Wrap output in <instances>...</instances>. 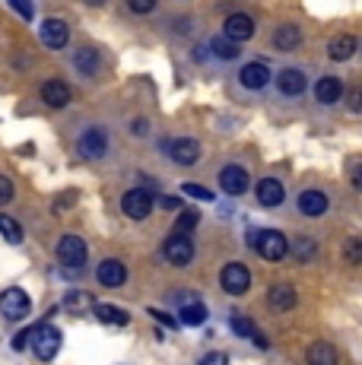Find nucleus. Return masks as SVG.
<instances>
[{"label": "nucleus", "mask_w": 362, "mask_h": 365, "mask_svg": "<svg viewBox=\"0 0 362 365\" xmlns=\"http://www.w3.org/2000/svg\"><path fill=\"white\" fill-rule=\"evenodd\" d=\"M61 343H64V336H61V331L54 324H41L32 331V353L38 356L41 362H51L54 356L61 353Z\"/></svg>", "instance_id": "f257e3e1"}, {"label": "nucleus", "mask_w": 362, "mask_h": 365, "mask_svg": "<svg viewBox=\"0 0 362 365\" xmlns=\"http://www.w3.org/2000/svg\"><path fill=\"white\" fill-rule=\"evenodd\" d=\"M254 251L264 257V261L276 264V261H283V257L289 255V242H286V235L276 232V229H264V232H257Z\"/></svg>", "instance_id": "f03ea898"}, {"label": "nucleus", "mask_w": 362, "mask_h": 365, "mask_svg": "<svg viewBox=\"0 0 362 365\" xmlns=\"http://www.w3.org/2000/svg\"><path fill=\"white\" fill-rule=\"evenodd\" d=\"M0 312H4V318H10V321H23L26 314L32 312V302L19 286H10V289L0 292Z\"/></svg>", "instance_id": "7ed1b4c3"}, {"label": "nucleus", "mask_w": 362, "mask_h": 365, "mask_svg": "<svg viewBox=\"0 0 362 365\" xmlns=\"http://www.w3.org/2000/svg\"><path fill=\"white\" fill-rule=\"evenodd\" d=\"M86 257H89V251L80 235H64L58 242V261L64 267H71V270H80V267L86 264Z\"/></svg>", "instance_id": "20e7f679"}, {"label": "nucleus", "mask_w": 362, "mask_h": 365, "mask_svg": "<svg viewBox=\"0 0 362 365\" xmlns=\"http://www.w3.org/2000/svg\"><path fill=\"white\" fill-rule=\"evenodd\" d=\"M219 286L229 292V296H242L252 286V270L245 264H226L219 273Z\"/></svg>", "instance_id": "39448f33"}, {"label": "nucleus", "mask_w": 362, "mask_h": 365, "mask_svg": "<svg viewBox=\"0 0 362 365\" xmlns=\"http://www.w3.org/2000/svg\"><path fill=\"white\" fill-rule=\"evenodd\" d=\"M165 261L175 264V267L191 264L194 261V242L185 232H172L165 238Z\"/></svg>", "instance_id": "423d86ee"}, {"label": "nucleus", "mask_w": 362, "mask_h": 365, "mask_svg": "<svg viewBox=\"0 0 362 365\" xmlns=\"http://www.w3.org/2000/svg\"><path fill=\"white\" fill-rule=\"evenodd\" d=\"M152 194L146 191V187H134V191H128L121 197V210L130 216V220H146V216L152 213Z\"/></svg>", "instance_id": "0eeeda50"}, {"label": "nucleus", "mask_w": 362, "mask_h": 365, "mask_svg": "<svg viewBox=\"0 0 362 365\" xmlns=\"http://www.w3.org/2000/svg\"><path fill=\"white\" fill-rule=\"evenodd\" d=\"M76 146H80V153L86 159H102L108 153V133L102 130V128H89V130L80 133Z\"/></svg>", "instance_id": "6e6552de"}, {"label": "nucleus", "mask_w": 362, "mask_h": 365, "mask_svg": "<svg viewBox=\"0 0 362 365\" xmlns=\"http://www.w3.org/2000/svg\"><path fill=\"white\" fill-rule=\"evenodd\" d=\"M38 38L45 41V48L61 51V48H67V41H71V29H67L64 19H45L38 29Z\"/></svg>", "instance_id": "1a4fd4ad"}, {"label": "nucleus", "mask_w": 362, "mask_h": 365, "mask_svg": "<svg viewBox=\"0 0 362 365\" xmlns=\"http://www.w3.org/2000/svg\"><path fill=\"white\" fill-rule=\"evenodd\" d=\"M165 153H169L178 165H194L200 159V143L191 137H178V140H172V143H165Z\"/></svg>", "instance_id": "9d476101"}, {"label": "nucleus", "mask_w": 362, "mask_h": 365, "mask_svg": "<svg viewBox=\"0 0 362 365\" xmlns=\"http://www.w3.org/2000/svg\"><path fill=\"white\" fill-rule=\"evenodd\" d=\"M248 181H252V178H248V172L242 165H226L219 172V187L226 194H245L248 191Z\"/></svg>", "instance_id": "9b49d317"}, {"label": "nucleus", "mask_w": 362, "mask_h": 365, "mask_svg": "<svg viewBox=\"0 0 362 365\" xmlns=\"http://www.w3.org/2000/svg\"><path fill=\"white\" fill-rule=\"evenodd\" d=\"M276 89H280V96H289V99H296V96L305 93V73L299 67L280 70V76H276Z\"/></svg>", "instance_id": "f8f14e48"}, {"label": "nucleus", "mask_w": 362, "mask_h": 365, "mask_svg": "<svg viewBox=\"0 0 362 365\" xmlns=\"http://www.w3.org/2000/svg\"><path fill=\"white\" fill-rule=\"evenodd\" d=\"M239 83L245 89H264L270 83V67L261 64V61H252V64H245L239 70Z\"/></svg>", "instance_id": "ddd939ff"}, {"label": "nucleus", "mask_w": 362, "mask_h": 365, "mask_svg": "<svg viewBox=\"0 0 362 365\" xmlns=\"http://www.w3.org/2000/svg\"><path fill=\"white\" fill-rule=\"evenodd\" d=\"M95 277H99L102 286H108V289H118V286L128 283V267L121 261H102L99 270H95Z\"/></svg>", "instance_id": "4468645a"}, {"label": "nucleus", "mask_w": 362, "mask_h": 365, "mask_svg": "<svg viewBox=\"0 0 362 365\" xmlns=\"http://www.w3.org/2000/svg\"><path fill=\"white\" fill-rule=\"evenodd\" d=\"M254 194H257V203H261V207H280L283 197H286V191H283V185L276 178H261L254 187Z\"/></svg>", "instance_id": "2eb2a0df"}, {"label": "nucleus", "mask_w": 362, "mask_h": 365, "mask_svg": "<svg viewBox=\"0 0 362 365\" xmlns=\"http://www.w3.org/2000/svg\"><path fill=\"white\" fill-rule=\"evenodd\" d=\"M267 302H270V308L274 312H289V308H296V289H292L289 283H276V286H270L267 289Z\"/></svg>", "instance_id": "dca6fc26"}, {"label": "nucleus", "mask_w": 362, "mask_h": 365, "mask_svg": "<svg viewBox=\"0 0 362 365\" xmlns=\"http://www.w3.org/2000/svg\"><path fill=\"white\" fill-rule=\"evenodd\" d=\"M41 99H45V105H51V108H64L71 102V86L64 80H48V83H41Z\"/></svg>", "instance_id": "f3484780"}, {"label": "nucleus", "mask_w": 362, "mask_h": 365, "mask_svg": "<svg viewBox=\"0 0 362 365\" xmlns=\"http://www.w3.org/2000/svg\"><path fill=\"white\" fill-rule=\"evenodd\" d=\"M226 35L232 41H248L254 35V19L248 16V13H232V16L226 19Z\"/></svg>", "instance_id": "a211bd4d"}, {"label": "nucleus", "mask_w": 362, "mask_h": 365, "mask_svg": "<svg viewBox=\"0 0 362 365\" xmlns=\"http://www.w3.org/2000/svg\"><path fill=\"white\" fill-rule=\"evenodd\" d=\"M315 99L321 105H333L343 99V83L337 80V76H321V80L315 83Z\"/></svg>", "instance_id": "6ab92c4d"}, {"label": "nucleus", "mask_w": 362, "mask_h": 365, "mask_svg": "<svg viewBox=\"0 0 362 365\" xmlns=\"http://www.w3.org/2000/svg\"><path fill=\"white\" fill-rule=\"evenodd\" d=\"M327 194L324 191H315V187H309V191L299 194V210H302L305 216H321L327 213Z\"/></svg>", "instance_id": "aec40b11"}, {"label": "nucleus", "mask_w": 362, "mask_h": 365, "mask_svg": "<svg viewBox=\"0 0 362 365\" xmlns=\"http://www.w3.org/2000/svg\"><path fill=\"white\" fill-rule=\"evenodd\" d=\"M299 45H302V32H299V26H292V23L276 26V32H274L276 51H292V48H299Z\"/></svg>", "instance_id": "412c9836"}, {"label": "nucleus", "mask_w": 362, "mask_h": 365, "mask_svg": "<svg viewBox=\"0 0 362 365\" xmlns=\"http://www.w3.org/2000/svg\"><path fill=\"white\" fill-rule=\"evenodd\" d=\"M356 51H359V41L353 38V35H337V38L327 45V54H331V61H350Z\"/></svg>", "instance_id": "4be33fe9"}, {"label": "nucleus", "mask_w": 362, "mask_h": 365, "mask_svg": "<svg viewBox=\"0 0 362 365\" xmlns=\"http://www.w3.org/2000/svg\"><path fill=\"white\" fill-rule=\"evenodd\" d=\"M73 67L80 70L83 76H93L95 70H99V54H95V48H76L73 51Z\"/></svg>", "instance_id": "5701e85b"}, {"label": "nucleus", "mask_w": 362, "mask_h": 365, "mask_svg": "<svg viewBox=\"0 0 362 365\" xmlns=\"http://www.w3.org/2000/svg\"><path fill=\"white\" fill-rule=\"evenodd\" d=\"M305 359H309V365H337V349L331 343H311Z\"/></svg>", "instance_id": "b1692460"}, {"label": "nucleus", "mask_w": 362, "mask_h": 365, "mask_svg": "<svg viewBox=\"0 0 362 365\" xmlns=\"http://www.w3.org/2000/svg\"><path fill=\"white\" fill-rule=\"evenodd\" d=\"M232 331L239 334V336H248V340H254V343H257V349H267V340H264V336L257 334L254 321L242 318V314H232Z\"/></svg>", "instance_id": "393cba45"}, {"label": "nucleus", "mask_w": 362, "mask_h": 365, "mask_svg": "<svg viewBox=\"0 0 362 365\" xmlns=\"http://www.w3.org/2000/svg\"><path fill=\"white\" fill-rule=\"evenodd\" d=\"M93 314L102 321V324H111V327H124L130 321L128 312H121V308H115V305H95Z\"/></svg>", "instance_id": "a878e982"}, {"label": "nucleus", "mask_w": 362, "mask_h": 365, "mask_svg": "<svg viewBox=\"0 0 362 365\" xmlns=\"http://www.w3.org/2000/svg\"><path fill=\"white\" fill-rule=\"evenodd\" d=\"M204 321H207V305L204 302H187V305H181V324L200 327Z\"/></svg>", "instance_id": "bb28decb"}, {"label": "nucleus", "mask_w": 362, "mask_h": 365, "mask_svg": "<svg viewBox=\"0 0 362 365\" xmlns=\"http://www.w3.org/2000/svg\"><path fill=\"white\" fill-rule=\"evenodd\" d=\"M64 308H67L71 314H83V312H93L95 302H93V296H89V292H80V289H76V292H67V296H64Z\"/></svg>", "instance_id": "cd10ccee"}, {"label": "nucleus", "mask_w": 362, "mask_h": 365, "mask_svg": "<svg viewBox=\"0 0 362 365\" xmlns=\"http://www.w3.org/2000/svg\"><path fill=\"white\" fill-rule=\"evenodd\" d=\"M0 235H4V242H10V245L23 242V229H19V222L6 213H0Z\"/></svg>", "instance_id": "c85d7f7f"}, {"label": "nucleus", "mask_w": 362, "mask_h": 365, "mask_svg": "<svg viewBox=\"0 0 362 365\" xmlns=\"http://www.w3.org/2000/svg\"><path fill=\"white\" fill-rule=\"evenodd\" d=\"M213 54L222 58V61H232V58H239V45H235L229 35H226V38L219 35V38H213Z\"/></svg>", "instance_id": "c756f323"}, {"label": "nucleus", "mask_w": 362, "mask_h": 365, "mask_svg": "<svg viewBox=\"0 0 362 365\" xmlns=\"http://www.w3.org/2000/svg\"><path fill=\"white\" fill-rule=\"evenodd\" d=\"M197 222H200V216H197V210H181L178 213V222H175V232H194L197 229Z\"/></svg>", "instance_id": "7c9ffc66"}, {"label": "nucleus", "mask_w": 362, "mask_h": 365, "mask_svg": "<svg viewBox=\"0 0 362 365\" xmlns=\"http://www.w3.org/2000/svg\"><path fill=\"white\" fill-rule=\"evenodd\" d=\"M343 257L350 264H362V242L359 238H350V242L343 245Z\"/></svg>", "instance_id": "2f4dec72"}, {"label": "nucleus", "mask_w": 362, "mask_h": 365, "mask_svg": "<svg viewBox=\"0 0 362 365\" xmlns=\"http://www.w3.org/2000/svg\"><path fill=\"white\" fill-rule=\"evenodd\" d=\"M296 257L299 261H311V257H315V242H311V238H299L296 242Z\"/></svg>", "instance_id": "473e14b6"}, {"label": "nucleus", "mask_w": 362, "mask_h": 365, "mask_svg": "<svg viewBox=\"0 0 362 365\" xmlns=\"http://www.w3.org/2000/svg\"><path fill=\"white\" fill-rule=\"evenodd\" d=\"M6 4H10L23 19H32V16H36V6H32V0H6Z\"/></svg>", "instance_id": "72a5a7b5"}, {"label": "nucleus", "mask_w": 362, "mask_h": 365, "mask_svg": "<svg viewBox=\"0 0 362 365\" xmlns=\"http://www.w3.org/2000/svg\"><path fill=\"white\" fill-rule=\"evenodd\" d=\"M181 191H185L187 197H197V200H204V203L213 200V194L207 191V187H200V185H181Z\"/></svg>", "instance_id": "f704fd0d"}, {"label": "nucleus", "mask_w": 362, "mask_h": 365, "mask_svg": "<svg viewBox=\"0 0 362 365\" xmlns=\"http://www.w3.org/2000/svg\"><path fill=\"white\" fill-rule=\"evenodd\" d=\"M32 331H36V327H29V331H19L16 336H13V349H19V353H23V349L32 343Z\"/></svg>", "instance_id": "c9c22d12"}, {"label": "nucleus", "mask_w": 362, "mask_h": 365, "mask_svg": "<svg viewBox=\"0 0 362 365\" xmlns=\"http://www.w3.org/2000/svg\"><path fill=\"white\" fill-rule=\"evenodd\" d=\"M10 200H13V181L0 175V207H4V203H10Z\"/></svg>", "instance_id": "e433bc0d"}, {"label": "nucleus", "mask_w": 362, "mask_h": 365, "mask_svg": "<svg viewBox=\"0 0 362 365\" xmlns=\"http://www.w3.org/2000/svg\"><path fill=\"white\" fill-rule=\"evenodd\" d=\"M128 6L134 13H150L152 6H156V0H128Z\"/></svg>", "instance_id": "4c0bfd02"}, {"label": "nucleus", "mask_w": 362, "mask_h": 365, "mask_svg": "<svg viewBox=\"0 0 362 365\" xmlns=\"http://www.w3.org/2000/svg\"><path fill=\"white\" fill-rule=\"evenodd\" d=\"M200 365H229V356L226 353H207L204 359H200Z\"/></svg>", "instance_id": "58836bf2"}, {"label": "nucleus", "mask_w": 362, "mask_h": 365, "mask_svg": "<svg viewBox=\"0 0 362 365\" xmlns=\"http://www.w3.org/2000/svg\"><path fill=\"white\" fill-rule=\"evenodd\" d=\"M159 207H162V210H181V197L165 194V197H159Z\"/></svg>", "instance_id": "ea45409f"}, {"label": "nucleus", "mask_w": 362, "mask_h": 365, "mask_svg": "<svg viewBox=\"0 0 362 365\" xmlns=\"http://www.w3.org/2000/svg\"><path fill=\"white\" fill-rule=\"evenodd\" d=\"M152 318H156V321H162V324L165 327H175V318H172V314H165V312H159V308H152Z\"/></svg>", "instance_id": "a19ab883"}, {"label": "nucleus", "mask_w": 362, "mask_h": 365, "mask_svg": "<svg viewBox=\"0 0 362 365\" xmlns=\"http://www.w3.org/2000/svg\"><path fill=\"white\" fill-rule=\"evenodd\" d=\"M350 108L362 111V89H353V93H350Z\"/></svg>", "instance_id": "79ce46f5"}, {"label": "nucleus", "mask_w": 362, "mask_h": 365, "mask_svg": "<svg viewBox=\"0 0 362 365\" xmlns=\"http://www.w3.org/2000/svg\"><path fill=\"white\" fill-rule=\"evenodd\" d=\"M353 187H356V191L362 194V165L353 168Z\"/></svg>", "instance_id": "37998d69"}, {"label": "nucleus", "mask_w": 362, "mask_h": 365, "mask_svg": "<svg viewBox=\"0 0 362 365\" xmlns=\"http://www.w3.org/2000/svg\"><path fill=\"white\" fill-rule=\"evenodd\" d=\"M89 4H102V0H89Z\"/></svg>", "instance_id": "c03bdc74"}, {"label": "nucleus", "mask_w": 362, "mask_h": 365, "mask_svg": "<svg viewBox=\"0 0 362 365\" xmlns=\"http://www.w3.org/2000/svg\"><path fill=\"white\" fill-rule=\"evenodd\" d=\"M359 48H362V41H359Z\"/></svg>", "instance_id": "a18cd8bd"}]
</instances>
